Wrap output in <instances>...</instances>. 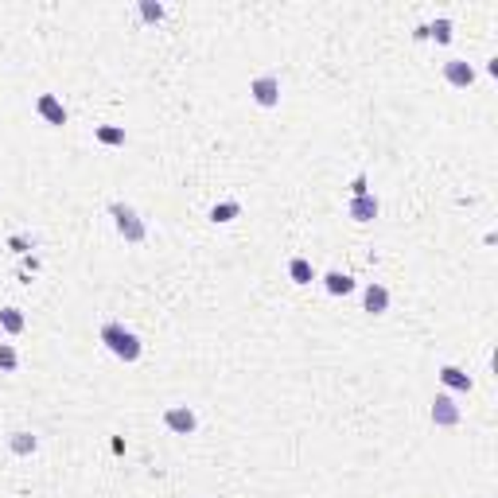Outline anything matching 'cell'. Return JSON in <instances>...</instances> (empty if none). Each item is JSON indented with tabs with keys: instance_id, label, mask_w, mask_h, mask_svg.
<instances>
[{
	"instance_id": "1",
	"label": "cell",
	"mask_w": 498,
	"mask_h": 498,
	"mask_svg": "<svg viewBox=\"0 0 498 498\" xmlns=\"http://www.w3.org/2000/svg\"><path fill=\"white\" fill-rule=\"evenodd\" d=\"M102 343L110 346L121 362H137L140 351H144V346H140V339L132 335L129 327H121V323H105V327H102Z\"/></svg>"
},
{
	"instance_id": "2",
	"label": "cell",
	"mask_w": 498,
	"mask_h": 498,
	"mask_svg": "<svg viewBox=\"0 0 498 498\" xmlns=\"http://www.w3.org/2000/svg\"><path fill=\"white\" fill-rule=\"evenodd\" d=\"M110 214H113V222H117V230H121V238H124V242L140 245V242L148 238L144 222L137 218V211H132V206H124V203H113V206H110Z\"/></svg>"
},
{
	"instance_id": "3",
	"label": "cell",
	"mask_w": 498,
	"mask_h": 498,
	"mask_svg": "<svg viewBox=\"0 0 498 498\" xmlns=\"http://www.w3.org/2000/svg\"><path fill=\"white\" fill-rule=\"evenodd\" d=\"M249 94H253L257 105H265V110H269V105L280 102V82L272 78V74H261V78L249 82Z\"/></svg>"
},
{
	"instance_id": "4",
	"label": "cell",
	"mask_w": 498,
	"mask_h": 498,
	"mask_svg": "<svg viewBox=\"0 0 498 498\" xmlns=\"http://www.w3.org/2000/svg\"><path fill=\"white\" fill-rule=\"evenodd\" d=\"M164 425L171 428V433H179V436H187V433H195V413L187 409V405H171L168 413H164Z\"/></svg>"
},
{
	"instance_id": "5",
	"label": "cell",
	"mask_w": 498,
	"mask_h": 498,
	"mask_svg": "<svg viewBox=\"0 0 498 498\" xmlns=\"http://www.w3.org/2000/svg\"><path fill=\"white\" fill-rule=\"evenodd\" d=\"M433 420H436V425H444V428L460 425V405H455L447 393H440L433 401Z\"/></svg>"
},
{
	"instance_id": "6",
	"label": "cell",
	"mask_w": 498,
	"mask_h": 498,
	"mask_svg": "<svg viewBox=\"0 0 498 498\" xmlns=\"http://www.w3.org/2000/svg\"><path fill=\"white\" fill-rule=\"evenodd\" d=\"M444 78L452 82V86H471V82H475V66L471 63H463V59H447L444 63Z\"/></svg>"
},
{
	"instance_id": "7",
	"label": "cell",
	"mask_w": 498,
	"mask_h": 498,
	"mask_svg": "<svg viewBox=\"0 0 498 498\" xmlns=\"http://www.w3.org/2000/svg\"><path fill=\"white\" fill-rule=\"evenodd\" d=\"M36 110H39V117H43L47 124H66V110H63V102L55 94H39Z\"/></svg>"
},
{
	"instance_id": "8",
	"label": "cell",
	"mask_w": 498,
	"mask_h": 498,
	"mask_svg": "<svg viewBox=\"0 0 498 498\" xmlns=\"http://www.w3.org/2000/svg\"><path fill=\"white\" fill-rule=\"evenodd\" d=\"M378 211H381V206H378V198H374V195H359V198H351V211H346V214H351L354 222H374V218H378Z\"/></svg>"
},
{
	"instance_id": "9",
	"label": "cell",
	"mask_w": 498,
	"mask_h": 498,
	"mask_svg": "<svg viewBox=\"0 0 498 498\" xmlns=\"http://www.w3.org/2000/svg\"><path fill=\"white\" fill-rule=\"evenodd\" d=\"M362 304H366L370 315H381L389 308V288L386 285H366V292H362Z\"/></svg>"
},
{
	"instance_id": "10",
	"label": "cell",
	"mask_w": 498,
	"mask_h": 498,
	"mask_svg": "<svg viewBox=\"0 0 498 498\" xmlns=\"http://www.w3.org/2000/svg\"><path fill=\"white\" fill-rule=\"evenodd\" d=\"M440 381L447 389H460V393H471V378L463 374L460 366H440Z\"/></svg>"
},
{
	"instance_id": "11",
	"label": "cell",
	"mask_w": 498,
	"mask_h": 498,
	"mask_svg": "<svg viewBox=\"0 0 498 498\" xmlns=\"http://www.w3.org/2000/svg\"><path fill=\"white\" fill-rule=\"evenodd\" d=\"M323 288H327L331 296H346V292H354V280L346 277V272H327V277H323Z\"/></svg>"
},
{
	"instance_id": "12",
	"label": "cell",
	"mask_w": 498,
	"mask_h": 498,
	"mask_svg": "<svg viewBox=\"0 0 498 498\" xmlns=\"http://www.w3.org/2000/svg\"><path fill=\"white\" fill-rule=\"evenodd\" d=\"M288 277H292L296 285H312L315 272H312V265L304 261V257H292V261H288Z\"/></svg>"
},
{
	"instance_id": "13",
	"label": "cell",
	"mask_w": 498,
	"mask_h": 498,
	"mask_svg": "<svg viewBox=\"0 0 498 498\" xmlns=\"http://www.w3.org/2000/svg\"><path fill=\"white\" fill-rule=\"evenodd\" d=\"M0 327H4L8 335H20V331H23V315H20V308H4V312H0Z\"/></svg>"
},
{
	"instance_id": "14",
	"label": "cell",
	"mask_w": 498,
	"mask_h": 498,
	"mask_svg": "<svg viewBox=\"0 0 498 498\" xmlns=\"http://www.w3.org/2000/svg\"><path fill=\"white\" fill-rule=\"evenodd\" d=\"M8 444H12L16 455H31V452H36V436H31V433H12Z\"/></svg>"
},
{
	"instance_id": "15",
	"label": "cell",
	"mask_w": 498,
	"mask_h": 498,
	"mask_svg": "<svg viewBox=\"0 0 498 498\" xmlns=\"http://www.w3.org/2000/svg\"><path fill=\"white\" fill-rule=\"evenodd\" d=\"M425 36H433L436 43H447V39H452V20H433L425 28Z\"/></svg>"
},
{
	"instance_id": "16",
	"label": "cell",
	"mask_w": 498,
	"mask_h": 498,
	"mask_svg": "<svg viewBox=\"0 0 498 498\" xmlns=\"http://www.w3.org/2000/svg\"><path fill=\"white\" fill-rule=\"evenodd\" d=\"M238 214H242V206H238V203H218L211 211V222H234Z\"/></svg>"
},
{
	"instance_id": "17",
	"label": "cell",
	"mask_w": 498,
	"mask_h": 498,
	"mask_svg": "<svg viewBox=\"0 0 498 498\" xmlns=\"http://www.w3.org/2000/svg\"><path fill=\"white\" fill-rule=\"evenodd\" d=\"M97 140H102V144H124V129H117V124H102V129H97Z\"/></svg>"
},
{
	"instance_id": "18",
	"label": "cell",
	"mask_w": 498,
	"mask_h": 498,
	"mask_svg": "<svg viewBox=\"0 0 498 498\" xmlns=\"http://www.w3.org/2000/svg\"><path fill=\"white\" fill-rule=\"evenodd\" d=\"M16 366H20V354H16L8 343H0V370H16Z\"/></svg>"
},
{
	"instance_id": "19",
	"label": "cell",
	"mask_w": 498,
	"mask_h": 498,
	"mask_svg": "<svg viewBox=\"0 0 498 498\" xmlns=\"http://www.w3.org/2000/svg\"><path fill=\"white\" fill-rule=\"evenodd\" d=\"M140 16H144L148 23L164 20V4H152V0H140Z\"/></svg>"
},
{
	"instance_id": "20",
	"label": "cell",
	"mask_w": 498,
	"mask_h": 498,
	"mask_svg": "<svg viewBox=\"0 0 498 498\" xmlns=\"http://www.w3.org/2000/svg\"><path fill=\"white\" fill-rule=\"evenodd\" d=\"M351 191H354V198H359V195H366V179L359 176V179H354V187H351Z\"/></svg>"
}]
</instances>
